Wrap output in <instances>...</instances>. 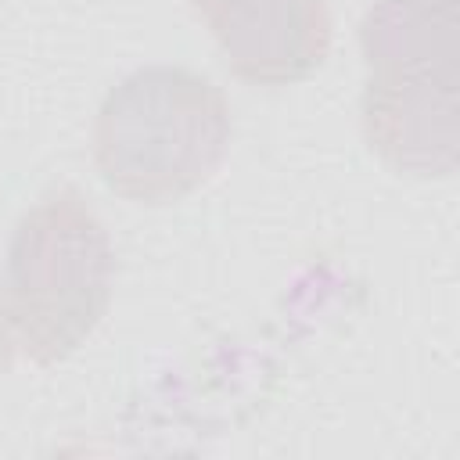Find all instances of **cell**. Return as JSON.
I'll return each mask as SVG.
<instances>
[{
  "label": "cell",
  "mask_w": 460,
  "mask_h": 460,
  "mask_svg": "<svg viewBox=\"0 0 460 460\" xmlns=\"http://www.w3.org/2000/svg\"><path fill=\"white\" fill-rule=\"evenodd\" d=\"M234 75L288 86L313 75L331 47L327 0H190Z\"/></svg>",
  "instance_id": "277c9868"
},
{
  "label": "cell",
  "mask_w": 460,
  "mask_h": 460,
  "mask_svg": "<svg viewBox=\"0 0 460 460\" xmlns=\"http://www.w3.org/2000/svg\"><path fill=\"white\" fill-rule=\"evenodd\" d=\"M14 327H11V313H7V288H4V277H0V377L11 370V359H14Z\"/></svg>",
  "instance_id": "5b68a950"
},
{
  "label": "cell",
  "mask_w": 460,
  "mask_h": 460,
  "mask_svg": "<svg viewBox=\"0 0 460 460\" xmlns=\"http://www.w3.org/2000/svg\"><path fill=\"white\" fill-rule=\"evenodd\" d=\"M460 0H374L359 25L363 133L399 172L453 176L460 151Z\"/></svg>",
  "instance_id": "6da1fadb"
},
{
  "label": "cell",
  "mask_w": 460,
  "mask_h": 460,
  "mask_svg": "<svg viewBox=\"0 0 460 460\" xmlns=\"http://www.w3.org/2000/svg\"><path fill=\"white\" fill-rule=\"evenodd\" d=\"M230 147L223 90L180 65H144L108 90L93 119V162L108 190L169 205L205 187Z\"/></svg>",
  "instance_id": "7a4b0ae2"
},
{
  "label": "cell",
  "mask_w": 460,
  "mask_h": 460,
  "mask_svg": "<svg viewBox=\"0 0 460 460\" xmlns=\"http://www.w3.org/2000/svg\"><path fill=\"white\" fill-rule=\"evenodd\" d=\"M115 255L104 223L75 187L47 190L7 244V313L14 341L40 363L68 359L104 320Z\"/></svg>",
  "instance_id": "3957f363"
}]
</instances>
